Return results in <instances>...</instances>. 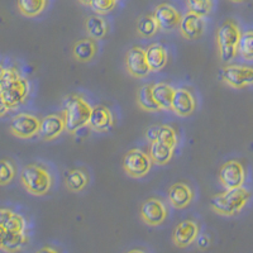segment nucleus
<instances>
[{"label":"nucleus","instance_id":"nucleus-18","mask_svg":"<svg viewBox=\"0 0 253 253\" xmlns=\"http://www.w3.org/2000/svg\"><path fill=\"white\" fill-rule=\"evenodd\" d=\"M1 241H0V248L6 253H18L23 251L24 247L28 245L29 236L26 232H9V230H1Z\"/></svg>","mask_w":253,"mask_h":253},{"label":"nucleus","instance_id":"nucleus-30","mask_svg":"<svg viewBox=\"0 0 253 253\" xmlns=\"http://www.w3.org/2000/svg\"><path fill=\"white\" fill-rule=\"evenodd\" d=\"M238 53L243 60L253 61V31L242 33L238 44Z\"/></svg>","mask_w":253,"mask_h":253},{"label":"nucleus","instance_id":"nucleus-6","mask_svg":"<svg viewBox=\"0 0 253 253\" xmlns=\"http://www.w3.org/2000/svg\"><path fill=\"white\" fill-rule=\"evenodd\" d=\"M152 158L150 153L142 150H132L126 152L123 157V170L133 178L144 177L152 169Z\"/></svg>","mask_w":253,"mask_h":253},{"label":"nucleus","instance_id":"nucleus-41","mask_svg":"<svg viewBox=\"0 0 253 253\" xmlns=\"http://www.w3.org/2000/svg\"><path fill=\"white\" fill-rule=\"evenodd\" d=\"M115 1H118V0H115Z\"/></svg>","mask_w":253,"mask_h":253},{"label":"nucleus","instance_id":"nucleus-35","mask_svg":"<svg viewBox=\"0 0 253 253\" xmlns=\"http://www.w3.org/2000/svg\"><path fill=\"white\" fill-rule=\"evenodd\" d=\"M160 126H148V128H147L144 135H146V138L148 139L151 143H152V142L158 141V133H160Z\"/></svg>","mask_w":253,"mask_h":253},{"label":"nucleus","instance_id":"nucleus-13","mask_svg":"<svg viewBox=\"0 0 253 253\" xmlns=\"http://www.w3.org/2000/svg\"><path fill=\"white\" fill-rule=\"evenodd\" d=\"M66 130L63 114H49L41 119L40 137L43 141H53Z\"/></svg>","mask_w":253,"mask_h":253},{"label":"nucleus","instance_id":"nucleus-14","mask_svg":"<svg viewBox=\"0 0 253 253\" xmlns=\"http://www.w3.org/2000/svg\"><path fill=\"white\" fill-rule=\"evenodd\" d=\"M153 15L157 19L160 28L164 29V31H172V29L180 27L182 19V15L180 14L177 9L171 4L166 3H162L156 6Z\"/></svg>","mask_w":253,"mask_h":253},{"label":"nucleus","instance_id":"nucleus-16","mask_svg":"<svg viewBox=\"0 0 253 253\" xmlns=\"http://www.w3.org/2000/svg\"><path fill=\"white\" fill-rule=\"evenodd\" d=\"M180 33L184 38L189 41H195L200 38L204 33L205 22L204 18L198 14L189 12L182 17L180 23Z\"/></svg>","mask_w":253,"mask_h":253},{"label":"nucleus","instance_id":"nucleus-15","mask_svg":"<svg viewBox=\"0 0 253 253\" xmlns=\"http://www.w3.org/2000/svg\"><path fill=\"white\" fill-rule=\"evenodd\" d=\"M196 109L195 96L190 90L185 87H178L175 90L172 101V112L178 117H190Z\"/></svg>","mask_w":253,"mask_h":253},{"label":"nucleus","instance_id":"nucleus-9","mask_svg":"<svg viewBox=\"0 0 253 253\" xmlns=\"http://www.w3.org/2000/svg\"><path fill=\"white\" fill-rule=\"evenodd\" d=\"M246 169L239 161L230 160L225 162L219 170V181L225 190L238 189L246 182Z\"/></svg>","mask_w":253,"mask_h":253},{"label":"nucleus","instance_id":"nucleus-5","mask_svg":"<svg viewBox=\"0 0 253 253\" xmlns=\"http://www.w3.org/2000/svg\"><path fill=\"white\" fill-rule=\"evenodd\" d=\"M241 37L242 32L234 20H227L218 28L215 36L216 46L220 60L224 63H229L236 58Z\"/></svg>","mask_w":253,"mask_h":253},{"label":"nucleus","instance_id":"nucleus-25","mask_svg":"<svg viewBox=\"0 0 253 253\" xmlns=\"http://www.w3.org/2000/svg\"><path fill=\"white\" fill-rule=\"evenodd\" d=\"M85 29L92 40H101L108 35L109 26L101 15H90L85 19Z\"/></svg>","mask_w":253,"mask_h":253},{"label":"nucleus","instance_id":"nucleus-3","mask_svg":"<svg viewBox=\"0 0 253 253\" xmlns=\"http://www.w3.org/2000/svg\"><path fill=\"white\" fill-rule=\"evenodd\" d=\"M92 107L79 94L69 96L63 109V118L66 123V130L71 134L84 126H89Z\"/></svg>","mask_w":253,"mask_h":253},{"label":"nucleus","instance_id":"nucleus-39","mask_svg":"<svg viewBox=\"0 0 253 253\" xmlns=\"http://www.w3.org/2000/svg\"><path fill=\"white\" fill-rule=\"evenodd\" d=\"M80 3L85 4V5H90V3H91V0H79Z\"/></svg>","mask_w":253,"mask_h":253},{"label":"nucleus","instance_id":"nucleus-33","mask_svg":"<svg viewBox=\"0 0 253 253\" xmlns=\"http://www.w3.org/2000/svg\"><path fill=\"white\" fill-rule=\"evenodd\" d=\"M158 141L175 148L177 146L178 141L177 133H176V130L171 126L161 124V126H160V133H158Z\"/></svg>","mask_w":253,"mask_h":253},{"label":"nucleus","instance_id":"nucleus-37","mask_svg":"<svg viewBox=\"0 0 253 253\" xmlns=\"http://www.w3.org/2000/svg\"><path fill=\"white\" fill-rule=\"evenodd\" d=\"M36 253H60V252L52 247H43V248H41V250H38Z\"/></svg>","mask_w":253,"mask_h":253},{"label":"nucleus","instance_id":"nucleus-26","mask_svg":"<svg viewBox=\"0 0 253 253\" xmlns=\"http://www.w3.org/2000/svg\"><path fill=\"white\" fill-rule=\"evenodd\" d=\"M175 148L169 144H165L160 141L152 142L150 146V156L153 164L166 165L172 160Z\"/></svg>","mask_w":253,"mask_h":253},{"label":"nucleus","instance_id":"nucleus-4","mask_svg":"<svg viewBox=\"0 0 253 253\" xmlns=\"http://www.w3.org/2000/svg\"><path fill=\"white\" fill-rule=\"evenodd\" d=\"M20 182L32 195L42 196L51 190L53 180L46 167L38 164H31L22 169Z\"/></svg>","mask_w":253,"mask_h":253},{"label":"nucleus","instance_id":"nucleus-10","mask_svg":"<svg viewBox=\"0 0 253 253\" xmlns=\"http://www.w3.org/2000/svg\"><path fill=\"white\" fill-rule=\"evenodd\" d=\"M124 62H126V71L135 79L146 78L151 72V67L147 61L146 49H142L138 46L132 47L126 52Z\"/></svg>","mask_w":253,"mask_h":253},{"label":"nucleus","instance_id":"nucleus-2","mask_svg":"<svg viewBox=\"0 0 253 253\" xmlns=\"http://www.w3.org/2000/svg\"><path fill=\"white\" fill-rule=\"evenodd\" d=\"M252 198V193L245 187L225 190L223 193L211 196L210 208L219 215L233 216L241 213Z\"/></svg>","mask_w":253,"mask_h":253},{"label":"nucleus","instance_id":"nucleus-8","mask_svg":"<svg viewBox=\"0 0 253 253\" xmlns=\"http://www.w3.org/2000/svg\"><path fill=\"white\" fill-rule=\"evenodd\" d=\"M41 121L36 115L27 114V113H20L13 117L9 124L10 133L20 139L33 138L40 134Z\"/></svg>","mask_w":253,"mask_h":253},{"label":"nucleus","instance_id":"nucleus-27","mask_svg":"<svg viewBox=\"0 0 253 253\" xmlns=\"http://www.w3.org/2000/svg\"><path fill=\"white\" fill-rule=\"evenodd\" d=\"M152 84H146L143 86L139 87L138 92H137V103H138L139 108L146 112H160L162 110L160 108V105L157 104V101L153 98V92H152Z\"/></svg>","mask_w":253,"mask_h":253},{"label":"nucleus","instance_id":"nucleus-23","mask_svg":"<svg viewBox=\"0 0 253 253\" xmlns=\"http://www.w3.org/2000/svg\"><path fill=\"white\" fill-rule=\"evenodd\" d=\"M146 56L151 71H160L167 63V51L162 44L152 43L146 48Z\"/></svg>","mask_w":253,"mask_h":253},{"label":"nucleus","instance_id":"nucleus-21","mask_svg":"<svg viewBox=\"0 0 253 253\" xmlns=\"http://www.w3.org/2000/svg\"><path fill=\"white\" fill-rule=\"evenodd\" d=\"M98 52V44L92 38H83L72 46V56L80 62H89Z\"/></svg>","mask_w":253,"mask_h":253},{"label":"nucleus","instance_id":"nucleus-29","mask_svg":"<svg viewBox=\"0 0 253 253\" xmlns=\"http://www.w3.org/2000/svg\"><path fill=\"white\" fill-rule=\"evenodd\" d=\"M160 29V24H158L157 19L155 18V15H143L142 18L138 19V23H137V32L138 35L142 36L143 38H151L157 33V31Z\"/></svg>","mask_w":253,"mask_h":253},{"label":"nucleus","instance_id":"nucleus-31","mask_svg":"<svg viewBox=\"0 0 253 253\" xmlns=\"http://www.w3.org/2000/svg\"><path fill=\"white\" fill-rule=\"evenodd\" d=\"M17 175V166L9 158H3L0 164V185L5 186L14 180Z\"/></svg>","mask_w":253,"mask_h":253},{"label":"nucleus","instance_id":"nucleus-12","mask_svg":"<svg viewBox=\"0 0 253 253\" xmlns=\"http://www.w3.org/2000/svg\"><path fill=\"white\" fill-rule=\"evenodd\" d=\"M199 236V225L196 221L187 219L180 221L173 229L172 242L178 248H186L196 241Z\"/></svg>","mask_w":253,"mask_h":253},{"label":"nucleus","instance_id":"nucleus-38","mask_svg":"<svg viewBox=\"0 0 253 253\" xmlns=\"http://www.w3.org/2000/svg\"><path fill=\"white\" fill-rule=\"evenodd\" d=\"M126 253H146V252H144L143 250H132V251H129V252H126Z\"/></svg>","mask_w":253,"mask_h":253},{"label":"nucleus","instance_id":"nucleus-11","mask_svg":"<svg viewBox=\"0 0 253 253\" xmlns=\"http://www.w3.org/2000/svg\"><path fill=\"white\" fill-rule=\"evenodd\" d=\"M141 218L147 225L151 227L161 225L167 218L166 205L160 199H147L141 205Z\"/></svg>","mask_w":253,"mask_h":253},{"label":"nucleus","instance_id":"nucleus-28","mask_svg":"<svg viewBox=\"0 0 253 253\" xmlns=\"http://www.w3.org/2000/svg\"><path fill=\"white\" fill-rule=\"evenodd\" d=\"M48 0H17L19 12L24 17L35 18L44 12Z\"/></svg>","mask_w":253,"mask_h":253},{"label":"nucleus","instance_id":"nucleus-17","mask_svg":"<svg viewBox=\"0 0 253 253\" xmlns=\"http://www.w3.org/2000/svg\"><path fill=\"white\" fill-rule=\"evenodd\" d=\"M113 126H114V118H113L112 112L105 105L92 107L89 126L94 132L105 133L112 129Z\"/></svg>","mask_w":253,"mask_h":253},{"label":"nucleus","instance_id":"nucleus-20","mask_svg":"<svg viewBox=\"0 0 253 253\" xmlns=\"http://www.w3.org/2000/svg\"><path fill=\"white\" fill-rule=\"evenodd\" d=\"M0 229L9 232H26L27 221L20 214L9 209L0 210Z\"/></svg>","mask_w":253,"mask_h":253},{"label":"nucleus","instance_id":"nucleus-19","mask_svg":"<svg viewBox=\"0 0 253 253\" xmlns=\"http://www.w3.org/2000/svg\"><path fill=\"white\" fill-rule=\"evenodd\" d=\"M193 189L185 182H176L169 190V200L176 209H185L193 202Z\"/></svg>","mask_w":253,"mask_h":253},{"label":"nucleus","instance_id":"nucleus-34","mask_svg":"<svg viewBox=\"0 0 253 253\" xmlns=\"http://www.w3.org/2000/svg\"><path fill=\"white\" fill-rule=\"evenodd\" d=\"M115 5H117L115 0H91L89 6H91L92 10L99 14H107L112 12Z\"/></svg>","mask_w":253,"mask_h":253},{"label":"nucleus","instance_id":"nucleus-40","mask_svg":"<svg viewBox=\"0 0 253 253\" xmlns=\"http://www.w3.org/2000/svg\"><path fill=\"white\" fill-rule=\"evenodd\" d=\"M230 1H233V3H242V1H245V0H230Z\"/></svg>","mask_w":253,"mask_h":253},{"label":"nucleus","instance_id":"nucleus-32","mask_svg":"<svg viewBox=\"0 0 253 253\" xmlns=\"http://www.w3.org/2000/svg\"><path fill=\"white\" fill-rule=\"evenodd\" d=\"M189 12L200 17H207L213 9V0H186Z\"/></svg>","mask_w":253,"mask_h":253},{"label":"nucleus","instance_id":"nucleus-36","mask_svg":"<svg viewBox=\"0 0 253 253\" xmlns=\"http://www.w3.org/2000/svg\"><path fill=\"white\" fill-rule=\"evenodd\" d=\"M209 245H210L209 237H208L207 234H203V236H200V238H199V241H198L199 248H203V250H204V248H207Z\"/></svg>","mask_w":253,"mask_h":253},{"label":"nucleus","instance_id":"nucleus-1","mask_svg":"<svg viewBox=\"0 0 253 253\" xmlns=\"http://www.w3.org/2000/svg\"><path fill=\"white\" fill-rule=\"evenodd\" d=\"M31 92V85L13 67H3L0 72V101L9 109L23 104Z\"/></svg>","mask_w":253,"mask_h":253},{"label":"nucleus","instance_id":"nucleus-22","mask_svg":"<svg viewBox=\"0 0 253 253\" xmlns=\"http://www.w3.org/2000/svg\"><path fill=\"white\" fill-rule=\"evenodd\" d=\"M175 87L170 84L158 83L155 84L152 87L153 98L157 101L162 110H172L173 95H175Z\"/></svg>","mask_w":253,"mask_h":253},{"label":"nucleus","instance_id":"nucleus-24","mask_svg":"<svg viewBox=\"0 0 253 253\" xmlns=\"http://www.w3.org/2000/svg\"><path fill=\"white\" fill-rule=\"evenodd\" d=\"M89 173L84 169H72L65 176V185L72 193H80L89 185Z\"/></svg>","mask_w":253,"mask_h":253},{"label":"nucleus","instance_id":"nucleus-7","mask_svg":"<svg viewBox=\"0 0 253 253\" xmlns=\"http://www.w3.org/2000/svg\"><path fill=\"white\" fill-rule=\"evenodd\" d=\"M223 83L233 89H245L253 85V67L243 65H227L220 71Z\"/></svg>","mask_w":253,"mask_h":253}]
</instances>
